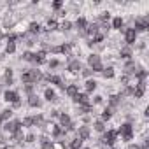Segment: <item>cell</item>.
Here are the masks:
<instances>
[{
  "label": "cell",
  "instance_id": "cell-40",
  "mask_svg": "<svg viewBox=\"0 0 149 149\" xmlns=\"http://www.w3.org/2000/svg\"><path fill=\"white\" fill-rule=\"evenodd\" d=\"M128 149H140V147H139V144H133V142H130V144H128Z\"/></svg>",
  "mask_w": 149,
  "mask_h": 149
},
{
  "label": "cell",
  "instance_id": "cell-2",
  "mask_svg": "<svg viewBox=\"0 0 149 149\" xmlns=\"http://www.w3.org/2000/svg\"><path fill=\"white\" fill-rule=\"evenodd\" d=\"M118 130L116 128H111V130H105L100 137V144L105 146V147H114L116 142H118Z\"/></svg>",
  "mask_w": 149,
  "mask_h": 149
},
{
  "label": "cell",
  "instance_id": "cell-6",
  "mask_svg": "<svg viewBox=\"0 0 149 149\" xmlns=\"http://www.w3.org/2000/svg\"><path fill=\"white\" fill-rule=\"evenodd\" d=\"M132 28L135 30L137 35L139 33H146L149 30V16H137L133 19V26Z\"/></svg>",
  "mask_w": 149,
  "mask_h": 149
},
{
  "label": "cell",
  "instance_id": "cell-14",
  "mask_svg": "<svg viewBox=\"0 0 149 149\" xmlns=\"http://www.w3.org/2000/svg\"><path fill=\"white\" fill-rule=\"evenodd\" d=\"M26 104H28V107H32V109H40V107H42V98H40L37 93H33V95L26 97Z\"/></svg>",
  "mask_w": 149,
  "mask_h": 149
},
{
  "label": "cell",
  "instance_id": "cell-41",
  "mask_svg": "<svg viewBox=\"0 0 149 149\" xmlns=\"http://www.w3.org/2000/svg\"><path fill=\"white\" fill-rule=\"evenodd\" d=\"M81 149H90V147H81Z\"/></svg>",
  "mask_w": 149,
  "mask_h": 149
},
{
  "label": "cell",
  "instance_id": "cell-24",
  "mask_svg": "<svg viewBox=\"0 0 149 149\" xmlns=\"http://www.w3.org/2000/svg\"><path fill=\"white\" fill-rule=\"evenodd\" d=\"M13 116H14V111H13L11 107H6V109L0 111V121H2V123H6V121L13 119Z\"/></svg>",
  "mask_w": 149,
  "mask_h": 149
},
{
  "label": "cell",
  "instance_id": "cell-36",
  "mask_svg": "<svg viewBox=\"0 0 149 149\" xmlns=\"http://www.w3.org/2000/svg\"><path fill=\"white\" fill-rule=\"evenodd\" d=\"M63 6H65L63 2H60V0H56V2H53V4H51V9H53L54 13H58V11H61V9H63Z\"/></svg>",
  "mask_w": 149,
  "mask_h": 149
},
{
  "label": "cell",
  "instance_id": "cell-15",
  "mask_svg": "<svg viewBox=\"0 0 149 149\" xmlns=\"http://www.w3.org/2000/svg\"><path fill=\"white\" fill-rule=\"evenodd\" d=\"M47 61V53H44V51H33V65H44Z\"/></svg>",
  "mask_w": 149,
  "mask_h": 149
},
{
  "label": "cell",
  "instance_id": "cell-31",
  "mask_svg": "<svg viewBox=\"0 0 149 149\" xmlns=\"http://www.w3.org/2000/svg\"><path fill=\"white\" fill-rule=\"evenodd\" d=\"M93 130L98 132V133H104L107 130V126H105V123H102L100 119H97V121H93Z\"/></svg>",
  "mask_w": 149,
  "mask_h": 149
},
{
  "label": "cell",
  "instance_id": "cell-1",
  "mask_svg": "<svg viewBox=\"0 0 149 149\" xmlns=\"http://www.w3.org/2000/svg\"><path fill=\"white\" fill-rule=\"evenodd\" d=\"M42 77H44V74L39 68H23L21 76H19L23 84H35V86H37V83L42 81Z\"/></svg>",
  "mask_w": 149,
  "mask_h": 149
},
{
  "label": "cell",
  "instance_id": "cell-4",
  "mask_svg": "<svg viewBox=\"0 0 149 149\" xmlns=\"http://www.w3.org/2000/svg\"><path fill=\"white\" fill-rule=\"evenodd\" d=\"M116 130H118V137H121L123 142H128V144L132 142V139H133V125L130 121L121 123L119 128H116Z\"/></svg>",
  "mask_w": 149,
  "mask_h": 149
},
{
  "label": "cell",
  "instance_id": "cell-32",
  "mask_svg": "<svg viewBox=\"0 0 149 149\" xmlns=\"http://www.w3.org/2000/svg\"><path fill=\"white\" fill-rule=\"evenodd\" d=\"M21 123H23V126H25V128H35L33 116H25V118L21 119Z\"/></svg>",
  "mask_w": 149,
  "mask_h": 149
},
{
  "label": "cell",
  "instance_id": "cell-19",
  "mask_svg": "<svg viewBox=\"0 0 149 149\" xmlns=\"http://www.w3.org/2000/svg\"><path fill=\"white\" fill-rule=\"evenodd\" d=\"M58 121H60L58 125H60V126L65 130V128H67V126L72 123V116H70L68 112H60V116H58Z\"/></svg>",
  "mask_w": 149,
  "mask_h": 149
},
{
  "label": "cell",
  "instance_id": "cell-34",
  "mask_svg": "<svg viewBox=\"0 0 149 149\" xmlns=\"http://www.w3.org/2000/svg\"><path fill=\"white\" fill-rule=\"evenodd\" d=\"M23 91L26 93V97H30V95L37 93V86L35 84H23Z\"/></svg>",
  "mask_w": 149,
  "mask_h": 149
},
{
  "label": "cell",
  "instance_id": "cell-21",
  "mask_svg": "<svg viewBox=\"0 0 149 149\" xmlns=\"http://www.w3.org/2000/svg\"><path fill=\"white\" fill-rule=\"evenodd\" d=\"M58 23H60L58 19H54V18H49L42 28H44V32H47V33H49V32H54V30H58Z\"/></svg>",
  "mask_w": 149,
  "mask_h": 149
},
{
  "label": "cell",
  "instance_id": "cell-35",
  "mask_svg": "<svg viewBox=\"0 0 149 149\" xmlns=\"http://www.w3.org/2000/svg\"><path fill=\"white\" fill-rule=\"evenodd\" d=\"M25 142H26V144H33V142H37V135H35L33 132H28V133L25 135Z\"/></svg>",
  "mask_w": 149,
  "mask_h": 149
},
{
  "label": "cell",
  "instance_id": "cell-25",
  "mask_svg": "<svg viewBox=\"0 0 149 149\" xmlns=\"http://www.w3.org/2000/svg\"><path fill=\"white\" fill-rule=\"evenodd\" d=\"M98 88V83L95 81V79H86V83H84V93H93L95 90Z\"/></svg>",
  "mask_w": 149,
  "mask_h": 149
},
{
  "label": "cell",
  "instance_id": "cell-22",
  "mask_svg": "<svg viewBox=\"0 0 149 149\" xmlns=\"http://www.w3.org/2000/svg\"><path fill=\"white\" fill-rule=\"evenodd\" d=\"M46 65H47V68L49 70H56V68H60V67H65V63L63 61H60L58 58H54V56H51L47 61H46Z\"/></svg>",
  "mask_w": 149,
  "mask_h": 149
},
{
  "label": "cell",
  "instance_id": "cell-23",
  "mask_svg": "<svg viewBox=\"0 0 149 149\" xmlns=\"http://www.w3.org/2000/svg\"><path fill=\"white\" fill-rule=\"evenodd\" d=\"M111 28H112V30H118V32H121V30L125 28V19H123L121 16H116V18L111 21Z\"/></svg>",
  "mask_w": 149,
  "mask_h": 149
},
{
  "label": "cell",
  "instance_id": "cell-38",
  "mask_svg": "<svg viewBox=\"0 0 149 149\" xmlns=\"http://www.w3.org/2000/svg\"><path fill=\"white\" fill-rule=\"evenodd\" d=\"M79 76H83V77L90 79V77L93 76V70H91V68H83V70H81V74H79Z\"/></svg>",
  "mask_w": 149,
  "mask_h": 149
},
{
  "label": "cell",
  "instance_id": "cell-29",
  "mask_svg": "<svg viewBox=\"0 0 149 149\" xmlns=\"http://www.w3.org/2000/svg\"><path fill=\"white\" fill-rule=\"evenodd\" d=\"M112 114H114V112H112L109 107H105V109L102 111V114H100V121H102V123H107V121H111V119H112Z\"/></svg>",
  "mask_w": 149,
  "mask_h": 149
},
{
  "label": "cell",
  "instance_id": "cell-17",
  "mask_svg": "<svg viewBox=\"0 0 149 149\" xmlns=\"http://www.w3.org/2000/svg\"><path fill=\"white\" fill-rule=\"evenodd\" d=\"M39 33H42V25H40V23H37V21L28 23V35L37 37Z\"/></svg>",
  "mask_w": 149,
  "mask_h": 149
},
{
  "label": "cell",
  "instance_id": "cell-18",
  "mask_svg": "<svg viewBox=\"0 0 149 149\" xmlns=\"http://www.w3.org/2000/svg\"><path fill=\"white\" fill-rule=\"evenodd\" d=\"M118 56H119L121 60L128 61V60H132V56H133V51H132V47H130V46H123V47H119V53H118Z\"/></svg>",
  "mask_w": 149,
  "mask_h": 149
},
{
  "label": "cell",
  "instance_id": "cell-26",
  "mask_svg": "<svg viewBox=\"0 0 149 149\" xmlns=\"http://www.w3.org/2000/svg\"><path fill=\"white\" fill-rule=\"evenodd\" d=\"M13 83H14V72H13V68H6V72H4V84L11 86Z\"/></svg>",
  "mask_w": 149,
  "mask_h": 149
},
{
  "label": "cell",
  "instance_id": "cell-5",
  "mask_svg": "<svg viewBox=\"0 0 149 149\" xmlns=\"http://www.w3.org/2000/svg\"><path fill=\"white\" fill-rule=\"evenodd\" d=\"M65 68H67V74H68V76L77 77L79 74H81V70H83V63H81L79 58H72V60H67Z\"/></svg>",
  "mask_w": 149,
  "mask_h": 149
},
{
  "label": "cell",
  "instance_id": "cell-10",
  "mask_svg": "<svg viewBox=\"0 0 149 149\" xmlns=\"http://www.w3.org/2000/svg\"><path fill=\"white\" fill-rule=\"evenodd\" d=\"M119 105H121V95H116V93L109 95V98H107V107L114 112V111L119 109Z\"/></svg>",
  "mask_w": 149,
  "mask_h": 149
},
{
  "label": "cell",
  "instance_id": "cell-12",
  "mask_svg": "<svg viewBox=\"0 0 149 149\" xmlns=\"http://www.w3.org/2000/svg\"><path fill=\"white\" fill-rule=\"evenodd\" d=\"M44 100L49 102V104H56L60 100L58 95H56V91H54V88H49V86L44 88Z\"/></svg>",
  "mask_w": 149,
  "mask_h": 149
},
{
  "label": "cell",
  "instance_id": "cell-8",
  "mask_svg": "<svg viewBox=\"0 0 149 149\" xmlns=\"http://www.w3.org/2000/svg\"><path fill=\"white\" fill-rule=\"evenodd\" d=\"M76 137H79L83 142L90 140V137H91V128H90L88 125H79L77 130H76Z\"/></svg>",
  "mask_w": 149,
  "mask_h": 149
},
{
  "label": "cell",
  "instance_id": "cell-20",
  "mask_svg": "<svg viewBox=\"0 0 149 149\" xmlns=\"http://www.w3.org/2000/svg\"><path fill=\"white\" fill-rule=\"evenodd\" d=\"M65 93H67V97L68 98H74L77 93H79V84H76V83H70V84H67V88H65Z\"/></svg>",
  "mask_w": 149,
  "mask_h": 149
},
{
  "label": "cell",
  "instance_id": "cell-9",
  "mask_svg": "<svg viewBox=\"0 0 149 149\" xmlns=\"http://www.w3.org/2000/svg\"><path fill=\"white\" fill-rule=\"evenodd\" d=\"M72 102L76 105H91V100H90V95L84 93V91H79L76 97L72 98Z\"/></svg>",
  "mask_w": 149,
  "mask_h": 149
},
{
  "label": "cell",
  "instance_id": "cell-11",
  "mask_svg": "<svg viewBox=\"0 0 149 149\" xmlns=\"http://www.w3.org/2000/svg\"><path fill=\"white\" fill-rule=\"evenodd\" d=\"M88 19L84 18V16H77V19H76V28H77V33H79V37H84V32H86V26H88Z\"/></svg>",
  "mask_w": 149,
  "mask_h": 149
},
{
  "label": "cell",
  "instance_id": "cell-30",
  "mask_svg": "<svg viewBox=\"0 0 149 149\" xmlns=\"http://www.w3.org/2000/svg\"><path fill=\"white\" fill-rule=\"evenodd\" d=\"M72 26H74V23H72V21H68V19H63V21H60V23H58V28H60L61 32H70V30H72Z\"/></svg>",
  "mask_w": 149,
  "mask_h": 149
},
{
  "label": "cell",
  "instance_id": "cell-33",
  "mask_svg": "<svg viewBox=\"0 0 149 149\" xmlns=\"http://www.w3.org/2000/svg\"><path fill=\"white\" fill-rule=\"evenodd\" d=\"M21 60H23V61H28V63H33V51H30V49L23 51V54H21Z\"/></svg>",
  "mask_w": 149,
  "mask_h": 149
},
{
  "label": "cell",
  "instance_id": "cell-39",
  "mask_svg": "<svg viewBox=\"0 0 149 149\" xmlns=\"http://www.w3.org/2000/svg\"><path fill=\"white\" fill-rule=\"evenodd\" d=\"M58 116H60V111H58V109H51V112H49V118H54V119H56Z\"/></svg>",
  "mask_w": 149,
  "mask_h": 149
},
{
  "label": "cell",
  "instance_id": "cell-16",
  "mask_svg": "<svg viewBox=\"0 0 149 149\" xmlns=\"http://www.w3.org/2000/svg\"><path fill=\"white\" fill-rule=\"evenodd\" d=\"M123 74L125 76H130V77H133V74H135V70H137V63H135V60L132 58V60H128L126 63H125V67H123Z\"/></svg>",
  "mask_w": 149,
  "mask_h": 149
},
{
  "label": "cell",
  "instance_id": "cell-27",
  "mask_svg": "<svg viewBox=\"0 0 149 149\" xmlns=\"http://www.w3.org/2000/svg\"><path fill=\"white\" fill-rule=\"evenodd\" d=\"M100 74H102V77H105V79H112L116 72H114V67L109 65V67H104V70H102Z\"/></svg>",
  "mask_w": 149,
  "mask_h": 149
},
{
  "label": "cell",
  "instance_id": "cell-13",
  "mask_svg": "<svg viewBox=\"0 0 149 149\" xmlns=\"http://www.w3.org/2000/svg\"><path fill=\"white\" fill-rule=\"evenodd\" d=\"M2 97H4V102H6V104H9V105H11V104H14L16 100H19V93H18V91H14V90H6Z\"/></svg>",
  "mask_w": 149,
  "mask_h": 149
},
{
  "label": "cell",
  "instance_id": "cell-28",
  "mask_svg": "<svg viewBox=\"0 0 149 149\" xmlns=\"http://www.w3.org/2000/svg\"><path fill=\"white\" fill-rule=\"evenodd\" d=\"M16 40H7L6 39V54H14L16 53Z\"/></svg>",
  "mask_w": 149,
  "mask_h": 149
},
{
  "label": "cell",
  "instance_id": "cell-37",
  "mask_svg": "<svg viewBox=\"0 0 149 149\" xmlns=\"http://www.w3.org/2000/svg\"><path fill=\"white\" fill-rule=\"evenodd\" d=\"M102 104H104V97L102 95H95L93 100H91V105L95 107V105H102Z\"/></svg>",
  "mask_w": 149,
  "mask_h": 149
},
{
  "label": "cell",
  "instance_id": "cell-3",
  "mask_svg": "<svg viewBox=\"0 0 149 149\" xmlns=\"http://www.w3.org/2000/svg\"><path fill=\"white\" fill-rule=\"evenodd\" d=\"M88 68H91L93 70V74H100L102 70H104V63H102V56L98 54V53H91V54H88Z\"/></svg>",
  "mask_w": 149,
  "mask_h": 149
},
{
  "label": "cell",
  "instance_id": "cell-7",
  "mask_svg": "<svg viewBox=\"0 0 149 149\" xmlns=\"http://www.w3.org/2000/svg\"><path fill=\"white\" fill-rule=\"evenodd\" d=\"M121 33L125 35V44L130 46V47H132V46L137 42V39H139V35L135 33V30H133L132 26H125V28L121 30Z\"/></svg>",
  "mask_w": 149,
  "mask_h": 149
}]
</instances>
